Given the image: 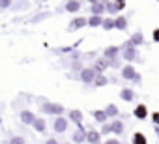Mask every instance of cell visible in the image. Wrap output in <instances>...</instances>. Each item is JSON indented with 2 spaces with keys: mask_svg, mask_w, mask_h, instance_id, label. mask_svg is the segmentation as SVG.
<instances>
[{
  "mask_svg": "<svg viewBox=\"0 0 159 144\" xmlns=\"http://www.w3.org/2000/svg\"><path fill=\"white\" fill-rule=\"evenodd\" d=\"M45 110L47 112H62V107L60 105H45Z\"/></svg>",
  "mask_w": 159,
  "mask_h": 144,
  "instance_id": "obj_1",
  "label": "cell"
},
{
  "mask_svg": "<svg viewBox=\"0 0 159 144\" xmlns=\"http://www.w3.org/2000/svg\"><path fill=\"white\" fill-rule=\"evenodd\" d=\"M135 116H137V118H144V116H146V107H144V105L137 107V110H135Z\"/></svg>",
  "mask_w": 159,
  "mask_h": 144,
  "instance_id": "obj_2",
  "label": "cell"
},
{
  "mask_svg": "<svg viewBox=\"0 0 159 144\" xmlns=\"http://www.w3.org/2000/svg\"><path fill=\"white\" fill-rule=\"evenodd\" d=\"M133 142H135V144H146V138H144L140 133H137V135H135V138H133Z\"/></svg>",
  "mask_w": 159,
  "mask_h": 144,
  "instance_id": "obj_3",
  "label": "cell"
},
{
  "mask_svg": "<svg viewBox=\"0 0 159 144\" xmlns=\"http://www.w3.org/2000/svg\"><path fill=\"white\" fill-rule=\"evenodd\" d=\"M67 10H69V11H77V10H79V2H75V0L67 2Z\"/></svg>",
  "mask_w": 159,
  "mask_h": 144,
  "instance_id": "obj_4",
  "label": "cell"
},
{
  "mask_svg": "<svg viewBox=\"0 0 159 144\" xmlns=\"http://www.w3.org/2000/svg\"><path fill=\"white\" fill-rule=\"evenodd\" d=\"M66 129V120H58L56 122V131H64Z\"/></svg>",
  "mask_w": 159,
  "mask_h": 144,
  "instance_id": "obj_5",
  "label": "cell"
},
{
  "mask_svg": "<svg viewBox=\"0 0 159 144\" xmlns=\"http://www.w3.org/2000/svg\"><path fill=\"white\" fill-rule=\"evenodd\" d=\"M92 77H94V73H92L90 69H88V71H84V73H83V79H84V81H92Z\"/></svg>",
  "mask_w": 159,
  "mask_h": 144,
  "instance_id": "obj_6",
  "label": "cell"
},
{
  "mask_svg": "<svg viewBox=\"0 0 159 144\" xmlns=\"http://www.w3.org/2000/svg\"><path fill=\"white\" fill-rule=\"evenodd\" d=\"M88 140H90V142H98V140H99V135H98V133H90V135H88Z\"/></svg>",
  "mask_w": 159,
  "mask_h": 144,
  "instance_id": "obj_7",
  "label": "cell"
},
{
  "mask_svg": "<svg viewBox=\"0 0 159 144\" xmlns=\"http://www.w3.org/2000/svg\"><path fill=\"white\" fill-rule=\"evenodd\" d=\"M86 21L84 19H77V21H73V25H71V28H77V26H81V25H84Z\"/></svg>",
  "mask_w": 159,
  "mask_h": 144,
  "instance_id": "obj_8",
  "label": "cell"
},
{
  "mask_svg": "<svg viewBox=\"0 0 159 144\" xmlns=\"http://www.w3.org/2000/svg\"><path fill=\"white\" fill-rule=\"evenodd\" d=\"M122 97H124V99H133V92L125 90V92H122Z\"/></svg>",
  "mask_w": 159,
  "mask_h": 144,
  "instance_id": "obj_9",
  "label": "cell"
},
{
  "mask_svg": "<svg viewBox=\"0 0 159 144\" xmlns=\"http://www.w3.org/2000/svg\"><path fill=\"white\" fill-rule=\"evenodd\" d=\"M43 125H45V124H43V120H36V129H38V131H43V129H45Z\"/></svg>",
  "mask_w": 159,
  "mask_h": 144,
  "instance_id": "obj_10",
  "label": "cell"
},
{
  "mask_svg": "<svg viewBox=\"0 0 159 144\" xmlns=\"http://www.w3.org/2000/svg\"><path fill=\"white\" fill-rule=\"evenodd\" d=\"M124 75H125V77H133L135 73H133V69H131V67H125V69H124Z\"/></svg>",
  "mask_w": 159,
  "mask_h": 144,
  "instance_id": "obj_11",
  "label": "cell"
},
{
  "mask_svg": "<svg viewBox=\"0 0 159 144\" xmlns=\"http://www.w3.org/2000/svg\"><path fill=\"white\" fill-rule=\"evenodd\" d=\"M99 23H101V19H99V17H92V21H90V25H94V26H98Z\"/></svg>",
  "mask_w": 159,
  "mask_h": 144,
  "instance_id": "obj_12",
  "label": "cell"
},
{
  "mask_svg": "<svg viewBox=\"0 0 159 144\" xmlns=\"http://www.w3.org/2000/svg\"><path fill=\"white\" fill-rule=\"evenodd\" d=\"M23 120H25V122H32V114H30V112H25V114H23Z\"/></svg>",
  "mask_w": 159,
  "mask_h": 144,
  "instance_id": "obj_13",
  "label": "cell"
},
{
  "mask_svg": "<svg viewBox=\"0 0 159 144\" xmlns=\"http://www.w3.org/2000/svg\"><path fill=\"white\" fill-rule=\"evenodd\" d=\"M116 26H118V28H124V26H125V21H124V19H118V21H116Z\"/></svg>",
  "mask_w": 159,
  "mask_h": 144,
  "instance_id": "obj_14",
  "label": "cell"
},
{
  "mask_svg": "<svg viewBox=\"0 0 159 144\" xmlns=\"http://www.w3.org/2000/svg\"><path fill=\"white\" fill-rule=\"evenodd\" d=\"M114 131L120 133V131H122V124H114Z\"/></svg>",
  "mask_w": 159,
  "mask_h": 144,
  "instance_id": "obj_15",
  "label": "cell"
},
{
  "mask_svg": "<svg viewBox=\"0 0 159 144\" xmlns=\"http://www.w3.org/2000/svg\"><path fill=\"white\" fill-rule=\"evenodd\" d=\"M101 10H103V8H101V6H98V4H96V6H94V11H96V13H101Z\"/></svg>",
  "mask_w": 159,
  "mask_h": 144,
  "instance_id": "obj_16",
  "label": "cell"
},
{
  "mask_svg": "<svg viewBox=\"0 0 159 144\" xmlns=\"http://www.w3.org/2000/svg\"><path fill=\"white\" fill-rule=\"evenodd\" d=\"M96 118H98V120H105V114H101V112L98 114V112H96Z\"/></svg>",
  "mask_w": 159,
  "mask_h": 144,
  "instance_id": "obj_17",
  "label": "cell"
},
{
  "mask_svg": "<svg viewBox=\"0 0 159 144\" xmlns=\"http://www.w3.org/2000/svg\"><path fill=\"white\" fill-rule=\"evenodd\" d=\"M10 4V0H0V6H8Z\"/></svg>",
  "mask_w": 159,
  "mask_h": 144,
  "instance_id": "obj_18",
  "label": "cell"
},
{
  "mask_svg": "<svg viewBox=\"0 0 159 144\" xmlns=\"http://www.w3.org/2000/svg\"><path fill=\"white\" fill-rule=\"evenodd\" d=\"M153 38H155V41H159V30H155V32H153Z\"/></svg>",
  "mask_w": 159,
  "mask_h": 144,
  "instance_id": "obj_19",
  "label": "cell"
},
{
  "mask_svg": "<svg viewBox=\"0 0 159 144\" xmlns=\"http://www.w3.org/2000/svg\"><path fill=\"white\" fill-rule=\"evenodd\" d=\"M13 144H23V140L21 138H13Z\"/></svg>",
  "mask_w": 159,
  "mask_h": 144,
  "instance_id": "obj_20",
  "label": "cell"
},
{
  "mask_svg": "<svg viewBox=\"0 0 159 144\" xmlns=\"http://www.w3.org/2000/svg\"><path fill=\"white\" fill-rule=\"evenodd\" d=\"M153 120H155V122H159V114H157V112L153 114Z\"/></svg>",
  "mask_w": 159,
  "mask_h": 144,
  "instance_id": "obj_21",
  "label": "cell"
},
{
  "mask_svg": "<svg viewBox=\"0 0 159 144\" xmlns=\"http://www.w3.org/2000/svg\"><path fill=\"white\" fill-rule=\"evenodd\" d=\"M107 144H118V142H116V140H109Z\"/></svg>",
  "mask_w": 159,
  "mask_h": 144,
  "instance_id": "obj_22",
  "label": "cell"
},
{
  "mask_svg": "<svg viewBox=\"0 0 159 144\" xmlns=\"http://www.w3.org/2000/svg\"><path fill=\"white\" fill-rule=\"evenodd\" d=\"M47 144H56V142H54V140H49V142H47Z\"/></svg>",
  "mask_w": 159,
  "mask_h": 144,
  "instance_id": "obj_23",
  "label": "cell"
},
{
  "mask_svg": "<svg viewBox=\"0 0 159 144\" xmlns=\"http://www.w3.org/2000/svg\"><path fill=\"white\" fill-rule=\"evenodd\" d=\"M92 2H94V0H92Z\"/></svg>",
  "mask_w": 159,
  "mask_h": 144,
  "instance_id": "obj_24",
  "label": "cell"
}]
</instances>
